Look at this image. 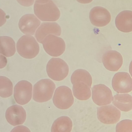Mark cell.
<instances>
[{
  "instance_id": "1",
  "label": "cell",
  "mask_w": 132,
  "mask_h": 132,
  "mask_svg": "<svg viewBox=\"0 0 132 132\" xmlns=\"http://www.w3.org/2000/svg\"><path fill=\"white\" fill-rule=\"evenodd\" d=\"M17 50L18 54L24 58L31 59L37 56L40 51L39 44L33 36L25 35L18 41Z\"/></svg>"
},
{
  "instance_id": "2",
  "label": "cell",
  "mask_w": 132,
  "mask_h": 132,
  "mask_svg": "<svg viewBox=\"0 0 132 132\" xmlns=\"http://www.w3.org/2000/svg\"><path fill=\"white\" fill-rule=\"evenodd\" d=\"M55 89L53 81L48 79H42L34 86L33 99L39 103L47 102L52 98Z\"/></svg>"
},
{
  "instance_id": "3",
  "label": "cell",
  "mask_w": 132,
  "mask_h": 132,
  "mask_svg": "<svg viewBox=\"0 0 132 132\" xmlns=\"http://www.w3.org/2000/svg\"><path fill=\"white\" fill-rule=\"evenodd\" d=\"M34 11L36 16L43 21H57L61 15L59 9L52 0L43 4L35 3Z\"/></svg>"
},
{
  "instance_id": "4",
  "label": "cell",
  "mask_w": 132,
  "mask_h": 132,
  "mask_svg": "<svg viewBox=\"0 0 132 132\" xmlns=\"http://www.w3.org/2000/svg\"><path fill=\"white\" fill-rule=\"evenodd\" d=\"M46 69L49 78L56 81L64 79L68 76L69 71L67 63L58 58H52L48 62Z\"/></svg>"
},
{
  "instance_id": "5",
  "label": "cell",
  "mask_w": 132,
  "mask_h": 132,
  "mask_svg": "<svg viewBox=\"0 0 132 132\" xmlns=\"http://www.w3.org/2000/svg\"><path fill=\"white\" fill-rule=\"evenodd\" d=\"M54 105L58 109L65 110L73 104L74 98L71 90L65 86L56 89L53 98Z\"/></svg>"
},
{
  "instance_id": "6",
  "label": "cell",
  "mask_w": 132,
  "mask_h": 132,
  "mask_svg": "<svg viewBox=\"0 0 132 132\" xmlns=\"http://www.w3.org/2000/svg\"><path fill=\"white\" fill-rule=\"evenodd\" d=\"M42 44L45 52L52 57L60 56L65 50V44L64 40L53 35L47 36Z\"/></svg>"
},
{
  "instance_id": "7",
  "label": "cell",
  "mask_w": 132,
  "mask_h": 132,
  "mask_svg": "<svg viewBox=\"0 0 132 132\" xmlns=\"http://www.w3.org/2000/svg\"><path fill=\"white\" fill-rule=\"evenodd\" d=\"M97 114L99 120L106 124L116 123L119 120L121 116L120 111L112 105L98 107Z\"/></svg>"
},
{
  "instance_id": "8",
  "label": "cell",
  "mask_w": 132,
  "mask_h": 132,
  "mask_svg": "<svg viewBox=\"0 0 132 132\" xmlns=\"http://www.w3.org/2000/svg\"><path fill=\"white\" fill-rule=\"evenodd\" d=\"M92 100L98 106L110 104L112 102L113 96L111 89L103 84L94 86L92 88Z\"/></svg>"
},
{
  "instance_id": "9",
  "label": "cell",
  "mask_w": 132,
  "mask_h": 132,
  "mask_svg": "<svg viewBox=\"0 0 132 132\" xmlns=\"http://www.w3.org/2000/svg\"><path fill=\"white\" fill-rule=\"evenodd\" d=\"M32 85L29 82L23 80L14 87V99L18 104L24 105L28 103L32 97Z\"/></svg>"
},
{
  "instance_id": "10",
  "label": "cell",
  "mask_w": 132,
  "mask_h": 132,
  "mask_svg": "<svg viewBox=\"0 0 132 132\" xmlns=\"http://www.w3.org/2000/svg\"><path fill=\"white\" fill-rule=\"evenodd\" d=\"M112 86L117 93H128L132 90V80L129 73L117 72L112 80Z\"/></svg>"
},
{
  "instance_id": "11",
  "label": "cell",
  "mask_w": 132,
  "mask_h": 132,
  "mask_svg": "<svg viewBox=\"0 0 132 132\" xmlns=\"http://www.w3.org/2000/svg\"><path fill=\"white\" fill-rule=\"evenodd\" d=\"M91 23L96 27H103L109 24L111 21V15L106 9L100 6L93 7L89 13Z\"/></svg>"
},
{
  "instance_id": "12",
  "label": "cell",
  "mask_w": 132,
  "mask_h": 132,
  "mask_svg": "<svg viewBox=\"0 0 132 132\" xmlns=\"http://www.w3.org/2000/svg\"><path fill=\"white\" fill-rule=\"evenodd\" d=\"M102 62L104 67L111 71H117L123 62V59L120 53L115 51H106L103 55Z\"/></svg>"
},
{
  "instance_id": "13",
  "label": "cell",
  "mask_w": 132,
  "mask_h": 132,
  "mask_svg": "<svg viewBox=\"0 0 132 132\" xmlns=\"http://www.w3.org/2000/svg\"><path fill=\"white\" fill-rule=\"evenodd\" d=\"M6 117L7 122L13 126L23 124L27 117L26 111L21 106L14 105L7 110Z\"/></svg>"
},
{
  "instance_id": "14",
  "label": "cell",
  "mask_w": 132,
  "mask_h": 132,
  "mask_svg": "<svg viewBox=\"0 0 132 132\" xmlns=\"http://www.w3.org/2000/svg\"><path fill=\"white\" fill-rule=\"evenodd\" d=\"M61 29L59 25L55 22H47L42 23L35 33V37L39 43L42 44L44 39L49 35L60 36Z\"/></svg>"
},
{
  "instance_id": "15",
  "label": "cell",
  "mask_w": 132,
  "mask_h": 132,
  "mask_svg": "<svg viewBox=\"0 0 132 132\" xmlns=\"http://www.w3.org/2000/svg\"><path fill=\"white\" fill-rule=\"evenodd\" d=\"M40 23V21L34 14H27L20 20L19 27L23 34L33 35Z\"/></svg>"
},
{
  "instance_id": "16",
  "label": "cell",
  "mask_w": 132,
  "mask_h": 132,
  "mask_svg": "<svg viewBox=\"0 0 132 132\" xmlns=\"http://www.w3.org/2000/svg\"><path fill=\"white\" fill-rule=\"evenodd\" d=\"M116 25L117 29L124 33L132 31V12L124 11L120 12L116 19Z\"/></svg>"
},
{
  "instance_id": "17",
  "label": "cell",
  "mask_w": 132,
  "mask_h": 132,
  "mask_svg": "<svg viewBox=\"0 0 132 132\" xmlns=\"http://www.w3.org/2000/svg\"><path fill=\"white\" fill-rule=\"evenodd\" d=\"M72 91L74 96L80 100L89 99L92 95L91 88L82 81H76L72 83Z\"/></svg>"
},
{
  "instance_id": "18",
  "label": "cell",
  "mask_w": 132,
  "mask_h": 132,
  "mask_svg": "<svg viewBox=\"0 0 132 132\" xmlns=\"http://www.w3.org/2000/svg\"><path fill=\"white\" fill-rule=\"evenodd\" d=\"M112 103L120 110L129 112L132 109V96L126 93L117 94L113 97Z\"/></svg>"
},
{
  "instance_id": "19",
  "label": "cell",
  "mask_w": 132,
  "mask_h": 132,
  "mask_svg": "<svg viewBox=\"0 0 132 132\" xmlns=\"http://www.w3.org/2000/svg\"><path fill=\"white\" fill-rule=\"evenodd\" d=\"M16 44L12 38L0 37V54L7 57L13 56L16 52Z\"/></svg>"
},
{
  "instance_id": "20",
  "label": "cell",
  "mask_w": 132,
  "mask_h": 132,
  "mask_svg": "<svg viewBox=\"0 0 132 132\" xmlns=\"http://www.w3.org/2000/svg\"><path fill=\"white\" fill-rule=\"evenodd\" d=\"M72 128V122L68 117L62 116L57 119L53 123L51 132H71Z\"/></svg>"
},
{
  "instance_id": "21",
  "label": "cell",
  "mask_w": 132,
  "mask_h": 132,
  "mask_svg": "<svg viewBox=\"0 0 132 132\" xmlns=\"http://www.w3.org/2000/svg\"><path fill=\"white\" fill-rule=\"evenodd\" d=\"M72 83L76 81H82L88 84L91 88L92 83V78L88 72L82 69L76 70L72 73L71 78Z\"/></svg>"
},
{
  "instance_id": "22",
  "label": "cell",
  "mask_w": 132,
  "mask_h": 132,
  "mask_svg": "<svg viewBox=\"0 0 132 132\" xmlns=\"http://www.w3.org/2000/svg\"><path fill=\"white\" fill-rule=\"evenodd\" d=\"M13 93V85L12 82L5 76H0V96L7 98Z\"/></svg>"
},
{
  "instance_id": "23",
  "label": "cell",
  "mask_w": 132,
  "mask_h": 132,
  "mask_svg": "<svg viewBox=\"0 0 132 132\" xmlns=\"http://www.w3.org/2000/svg\"><path fill=\"white\" fill-rule=\"evenodd\" d=\"M116 131L117 132H132V120H124L118 123L116 127Z\"/></svg>"
},
{
  "instance_id": "24",
  "label": "cell",
  "mask_w": 132,
  "mask_h": 132,
  "mask_svg": "<svg viewBox=\"0 0 132 132\" xmlns=\"http://www.w3.org/2000/svg\"><path fill=\"white\" fill-rule=\"evenodd\" d=\"M17 1L21 5L25 7L32 6L35 2V0H17Z\"/></svg>"
},
{
  "instance_id": "25",
  "label": "cell",
  "mask_w": 132,
  "mask_h": 132,
  "mask_svg": "<svg viewBox=\"0 0 132 132\" xmlns=\"http://www.w3.org/2000/svg\"><path fill=\"white\" fill-rule=\"evenodd\" d=\"M6 22V14L5 12L0 8V27H2Z\"/></svg>"
},
{
  "instance_id": "26",
  "label": "cell",
  "mask_w": 132,
  "mask_h": 132,
  "mask_svg": "<svg viewBox=\"0 0 132 132\" xmlns=\"http://www.w3.org/2000/svg\"><path fill=\"white\" fill-rule=\"evenodd\" d=\"M7 64V60L6 57L0 54V69L5 68Z\"/></svg>"
},
{
  "instance_id": "27",
  "label": "cell",
  "mask_w": 132,
  "mask_h": 132,
  "mask_svg": "<svg viewBox=\"0 0 132 132\" xmlns=\"http://www.w3.org/2000/svg\"><path fill=\"white\" fill-rule=\"evenodd\" d=\"M18 132V131H30L29 130L28 128H27V127L24 126H18L17 127L14 128L13 130L11 131V132Z\"/></svg>"
},
{
  "instance_id": "28",
  "label": "cell",
  "mask_w": 132,
  "mask_h": 132,
  "mask_svg": "<svg viewBox=\"0 0 132 132\" xmlns=\"http://www.w3.org/2000/svg\"><path fill=\"white\" fill-rule=\"evenodd\" d=\"M77 1L80 3L86 4H89L91 3L93 0H77Z\"/></svg>"
},
{
  "instance_id": "29",
  "label": "cell",
  "mask_w": 132,
  "mask_h": 132,
  "mask_svg": "<svg viewBox=\"0 0 132 132\" xmlns=\"http://www.w3.org/2000/svg\"><path fill=\"white\" fill-rule=\"evenodd\" d=\"M50 0H35V3L40 4H43L47 3Z\"/></svg>"
}]
</instances>
